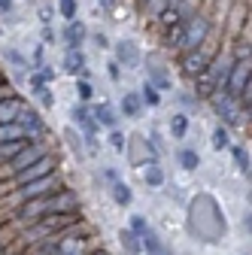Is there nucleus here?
<instances>
[{
	"label": "nucleus",
	"mask_w": 252,
	"mask_h": 255,
	"mask_svg": "<svg viewBox=\"0 0 252 255\" xmlns=\"http://www.w3.org/2000/svg\"><path fill=\"white\" fill-rule=\"evenodd\" d=\"M73 225H79V216L76 213H64V216H46L40 222H34V225H27L21 231V246H40L43 240H52L58 234H64L70 231Z\"/></svg>",
	"instance_id": "obj_1"
},
{
	"label": "nucleus",
	"mask_w": 252,
	"mask_h": 255,
	"mask_svg": "<svg viewBox=\"0 0 252 255\" xmlns=\"http://www.w3.org/2000/svg\"><path fill=\"white\" fill-rule=\"evenodd\" d=\"M94 119H98L101 125H107V128H113V125H116V116H113V110H110L107 104H101V107H94Z\"/></svg>",
	"instance_id": "obj_18"
},
{
	"label": "nucleus",
	"mask_w": 252,
	"mask_h": 255,
	"mask_svg": "<svg viewBox=\"0 0 252 255\" xmlns=\"http://www.w3.org/2000/svg\"><path fill=\"white\" fill-rule=\"evenodd\" d=\"M207 64H210V55H207L204 49H195V52H185L182 70H185V76H201V73L207 70Z\"/></svg>",
	"instance_id": "obj_8"
},
{
	"label": "nucleus",
	"mask_w": 252,
	"mask_h": 255,
	"mask_svg": "<svg viewBox=\"0 0 252 255\" xmlns=\"http://www.w3.org/2000/svg\"><path fill=\"white\" fill-rule=\"evenodd\" d=\"M122 107H125V113H128V116H137V113H140V101H137V94H125Z\"/></svg>",
	"instance_id": "obj_24"
},
{
	"label": "nucleus",
	"mask_w": 252,
	"mask_h": 255,
	"mask_svg": "<svg viewBox=\"0 0 252 255\" xmlns=\"http://www.w3.org/2000/svg\"><path fill=\"white\" fill-rule=\"evenodd\" d=\"M46 152H43V146L40 143H34V140H27V146L12 158V161L6 164V173H18V170H24V167H30V164H34V161H40V158H43Z\"/></svg>",
	"instance_id": "obj_7"
},
{
	"label": "nucleus",
	"mask_w": 252,
	"mask_h": 255,
	"mask_svg": "<svg viewBox=\"0 0 252 255\" xmlns=\"http://www.w3.org/2000/svg\"><path fill=\"white\" fill-rule=\"evenodd\" d=\"M15 125H18L21 131H24V137H30V134H43V131H46V125H43V119H40V116H37L34 110H27V107H24V110L18 113Z\"/></svg>",
	"instance_id": "obj_9"
},
{
	"label": "nucleus",
	"mask_w": 252,
	"mask_h": 255,
	"mask_svg": "<svg viewBox=\"0 0 252 255\" xmlns=\"http://www.w3.org/2000/svg\"><path fill=\"white\" fill-rule=\"evenodd\" d=\"M110 143H113V149H116V152H125V137H122L119 131H113V137H110Z\"/></svg>",
	"instance_id": "obj_32"
},
{
	"label": "nucleus",
	"mask_w": 252,
	"mask_h": 255,
	"mask_svg": "<svg viewBox=\"0 0 252 255\" xmlns=\"http://www.w3.org/2000/svg\"><path fill=\"white\" fill-rule=\"evenodd\" d=\"M170 3H173V6H176V3H185V0H170Z\"/></svg>",
	"instance_id": "obj_37"
},
{
	"label": "nucleus",
	"mask_w": 252,
	"mask_h": 255,
	"mask_svg": "<svg viewBox=\"0 0 252 255\" xmlns=\"http://www.w3.org/2000/svg\"><path fill=\"white\" fill-rule=\"evenodd\" d=\"M122 243H125V249H128L131 255L140 252V243H137V234L134 231H122Z\"/></svg>",
	"instance_id": "obj_23"
},
{
	"label": "nucleus",
	"mask_w": 252,
	"mask_h": 255,
	"mask_svg": "<svg viewBox=\"0 0 252 255\" xmlns=\"http://www.w3.org/2000/svg\"><path fill=\"white\" fill-rule=\"evenodd\" d=\"M64 70L67 73H85V58H82V52L79 49H70L67 55H64Z\"/></svg>",
	"instance_id": "obj_12"
},
{
	"label": "nucleus",
	"mask_w": 252,
	"mask_h": 255,
	"mask_svg": "<svg viewBox=\"0 0 252 255\" xmlns=\"http://www.w3.org/2000/svg\"><path fill=\"white\" fill-rule=\"evenodd\" d=\"M116 55H119V61H125V64H137V52H134L131 43H119V46H116Z\"/></svg>",
	"instance_id": "obj_17"
},
{
	"label": "nucleus",
	"mask_w": 252,
	"mask_h": 255,
	"mask_svg": "<svg viewBox=\"0 0 252 255\" xmlns=\"http://www.w3.org/2000/svg\"><path fill=\"white\" fill-rule=\"evenodd\" d=\"M231 101H243L249 110V94H252V82H249V58H237L234 67L228 73V82L222 88Z\"/></svg>",
	"instance_id": "obj_3"
},
{
	"label": "nucleus",
	"mask_w": 252,
	"mask_h": 255,
	"mask_svg": "<svg viewBox=\"0 0 252 255\" xmlns=\"http://www.w3.org/2000/svg\"><path fill=\"white\" fill-rule=\"evenodd\" d=\"M128 231H134V234H146V231H149V225H146V222H143L140 216H134V219H131V228H128Z\"/></svg>",
	"instance_id": "obj_30"
},
{
	"label": "nucleus",
	"mask_w": 252,
	"mask_h": 255,
	"mask_svg": "<svg viewBox=\"0 0 252 255\" xmlns=\"http://www.w3.org/2000/svg\"><path fill=\"white\" fill-rule=\"evenodd\" d=\"M143 101H146L149 107H158V101H161V98H158V91H155V88H152L149 82L143 85Z\"/></svg>",
	"instance_id": "obj_25"
},
{
	"label": "nucleus",
	"mask_w": 252,
	"mask_h": 255,
	"mask_svg": "<svg viewBox=\"0 0 252 255\" xmlns=\"http://www.w3.org/2000/svg\"><path fill=\"white\" fill-rule=\"evenodd\" d=\"M179 161H182V167H185V170H195V167L201 164V158H198V152H195V149H182Z\"/></svg>",
	"instance_id": "obj_20"
},
{
	"label": "nucleus",
	"mask_w": 252,
	"mask_h": 255,
	"mask_svg": "<svg viewBox=\"0 0 252 255\" xmlns=\"http://www.w3.org/2000/svg\"><path fill=\"white\" fill-rule=\"evenodd\" d=\"M143 246H146V252H149V255H170V249L158 240V234H155L152 228L143 234Z\"/></svg>",
	"instance_id": "obj_13"
},
{
	"label": "nucleus",
	"mask_w": 252,
	"mask_h": 255,
	"mask_svg": "<svg viewBox=\"0 0 252 255\" xmlns=\"http://www.w3.org/2000/svg\"><path fill=\"white\" fill-rule=\"evenodd\" d=\"M213 107H216V113L222 116L225 122H231V125L240 122V119H237V110H234V101L228 98L225 91H216V94H213Z\"/></svg>",
	"instance_id": "obj_10"
},
{
	"label": "nucleus",
	"mask_w": 252,
	"mask_h": 255,
	"mask_svg": "<svg viewBox=\"0 0 252 255\" xmlns=\"http://www.w3.org/2000/svg\"><path fill=\"white\" fill-rule=\"evenodd\" d=\"M234 158H237V164H240V170H243V173H249V155H246V152H243L240 146L234 149Z\"/></svg>",
	"instance_id": "obj_29"
},
{
	"label": "nucleus",
	"mask_w": 252,
	"mask_h": 255,
	"mask_svg": "<svg viewBox=\"0 0 252 255\" xmlns=\"http://www.w3.org/2000/svg\"><path fill=\"white\" fill-rule=\"evenodd\" d=\"M91 255H110V252H104V249H98V252H91Z\"/></svg>",
	"instance_id": "obj_36"
},
{
	"label": "nucleus",
	"mask_w": 252,
	"mask_h": 255,
	"mask_svg": "<svg viewBox=\"0 0 252 255\" xmlns=\"http://www.w3.org/2000/svg\"><path fill=\"white\" fill-rule=\"evenodd\" d=\"M61 15L64 18H76V0H61Z\"/></svg>",
	"instance_id": "obj_28"
},
{
	"label": "nucleus",
	"mask_w": 252,
	"mask_h": 255,
	"mask_svg": "<svg viewBox=\"0 0 252 255\" xmlns=\"http://www.w3.org/2000/svg\"><path fill=\"white\" fill-rule=\"evenodd\" d=\"M12 140H24V131L18 125H0V146L12 143Z\"/></svg>",
	"instance_id": "obj_14"
},
{
	"label": "nucleus",
	"mask_w": 252,
	"mask_h": 255,
	"mask_svg": "<svg viewBox=\"0 0 252 255\" xmlns=\"http://www.w3.org/2000/svg\"><path fill=\"white\" fill-rule=\"evenodd\" d=\"M73 119L85 128V134H88V137H94V119L88 116V110H85V107H76V110H73Z\"/></svg>",
	"instance_id": "obj_15"
},
{
	"label": "nucleus",
	"mask_w": 252,
	"mask_h": 255,
	"mask_svg": "<svg viewBox=\"0 0 252 255\" xmlns=\"http://www.w3.org/2000/svg\"><path fill=\"white\" fill-rule=\"evenodd\" d=\"M146 6H149V12H155V15H161L167 6H173L170 0H146Z\"/></svg>",
	"instance_id": "obj_27"
},
{
	"label": "nucleus",
	"mask_w": 252,
	"mask_h": 255,
	"mask_svg": "<svg viewBox=\"0 0 252 255\" xmlns=\"http://www.w3.org/2000/svg\"><path fill=\"white\" fill-rule=\"evenodd\" d=\"M170 131H173L176 137H185V131H188V119H185L182 113L170 116Z\"/></svg>",
	"instance_id": "obj_19"
},
{
	"label": "nucleus",
	"mask_w": 252,
	"mask_h": 255,
	"mask_svg": "<svg viewBox=\"0 0 252 255\" xmlns=\"http://www.w3.org/2000/svg\"><path fill=\"white\" fill-rule=\"evenodd\" d=\"M231 67H234V58H231L228 52H219V55L207 64V70H204L201 76H195V79H198V98H213L216 91H222L225 82H228Z\"/></svg>",
	"instance_id": "obj_2"
},
{
	"label": "nucleus",
	"mask_w": 252,
	"mask_h": 255,
	"mask_svg": "<svg viewBox=\"0 0 252 255\" xmlns=\"http://www.w3.org/2000/svg\"><path fill=\"white\" fill-rule=\"evenodd\" d=\"M49 173H55V158H52V155H43L40 161H34V164L24 167V170H18V173L12 176V185L18 188V185H24V182H34V179H40V176H49Z\"/></svg>",
	"instance_id": "obj_6"
},
{
	"label": "nucleus",
	"mask_w": 252,
	"mask_h": 255,
	"mask_svg": "<svg viewBox=\"0 0 252 255\" xmlns=\"http://www.w3.org/2000/svg\"><path fill=\"white\" fill-rule=\"evenodd\" d=\"M24 110V104L18 98H9V101H0V125H15L18 113Z\"/></svg>",
	"instance_id": "obj_11"
},
{
	"label": "nucleus",
	"mask_w": 252,
	"mask_h": 255,
	"mask_svg": "<svg viewBox=\"0 0 252 255\" xmlns=\"http://www.w3.org/2000/svg\"><path fill=\"white\" fill-rule=\"evenodd\" d=\"M82 37H85V27L76 21V24H70L67 27V40H70V49H76L79 43H82Z\"/></svg>",
	"instance_id": "obj_21"
},
{
	"label": "nucleus",
	"mask_w": 252,
	"mask_h": 255,
	"mask_svg": "<svg viewBox=\"0 0 252 255\" xmlns=\"http://www.w3.org/2000/svg\"><path fill=\"white\" fill-rule=\"evenodd\" d=\"M40 18H43V21H49V18H52V9H49V6H43V9H40Z\"/></svg>",
	"instance_id": "obj_33"
},
{
	"label": "nucleus",
	"mask_w": 252,
	"mask_h": 255,
	"mask_svg": "<svg viewBox=\"0 0 252 255\" xmlns=\"http://www.w3.org/2000/svg\"><path fill=\"white\" fill-rule=\"evenodd\" d=\"M207 34H210V21H207L204 15L188 18V21H185V30H182V40H179L176 49H182V52H195V49L204 46Z\"/></svg>",
	"instance_id": "obj_5"
},
{
	"label": "nucleus",
	"mask_w": 252,
	"mask_h": 255,
	"mask_svg": "<svg viewBox=\"0 0 252 255\" xmlns=\"http://www.w3.org/2000/svg\"><path fill=\"white\" fill-rule=\"evenodd\" d=\"M12 6V0H0V9H9Z\"/></svg>",
	"instance_id": "obj_34"
},
{
	"label": "nucleus",
	"mask_w": 252,
	"mask_h": 255,
	"mask_svg": "<svg viewBox=\"0 0 252 255\" xmlns=\"http://www.w3.org/2000/svg\"><path fill=\"white\" fill-rule=\"evenodd\" d=\"M113 198H116V204H122V207H128L134 195H131V188L125 185V182H116V185H113Z\"/></svg>",
	"instance_id": "obj_16"
},
{
	"label": "nucleus",
	"mask_w": 252,
	"mask_h": 255,
	"mask_svg": "<svg viewBox=\"0 0 252 255\" xmlns=\"http://www.w3.org/2000/svg\"><path fill=\"white\" fill-rule=\"evenodd\" d=\"M58 185H61L58 173H49V176H40V179H34V182H24V185H18V188H15V195H12L9 201H12V204L40 201V198H49V195H55V191H58Z\"/></svg>",
	"instance_id": "obj_4"
},
{
	"label": "nucleus",
	"mask_w": 252,
	"mask_h": 255,
	"mask_svg": "<svg viewBox=\"0 0 252 255\" xmlns=\"http://www.w3.org/2000/svg\"><path fill=\"white\" fill-rule=\"evenodd\" d=\"M113 3H116V0H104V6H107V9H113Z\"/></svg>",
	"instance_id": "obj_35"
},
{
	"label": "nucleus",
	"mask_w": 252,
	"mask_h": 255,
	"mask_svg": "<svg viewBox=\"0 0 252 255\" xmlns=\"http://www.w3.org/2000/svg\"><path fill=\"white\" fill-rule=\"evenodd\" d=\"M76 91H79V98H82V101H91V98H94V91H91V85H88L85 79L76 85Z\"/></svg>",
	"instance_id": "obj_31"
},
{
	"label": "nucleus",
	"mask_w": 252,
	"mask_h": 255,
	"mask_svg": "<svg viewBox=\"0 0 252 255\" xmlns=\"http://www.w3.org/2000/svg\"><path fill=\"white\" fill-rule=\"evenodd\" d=\"M213 146L216 149H225L228 146V131H225V128H216V131H213Z\"/></svg>",
	"instance_id": "obj_26"
},
{
	"label": "nucleus",
	"mask_w": 252,
	"mask_h": 255,
	"mask_svg": "<svg viewBox=\"0 0 252 255\" xmlns=\"http://www.w3.org/2000/svg\"><path fill=\"white\" fill-rule=\"evenodd\" d=\"M143 179H146L149 185H161V182H164V173L158 170V164H149V170L143 173Z\"/></svg>",
	"instance_id": "obj_22"
}]
</instances>
